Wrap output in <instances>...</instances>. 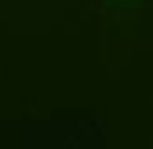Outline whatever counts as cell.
<instances>
[{
    "mask_svg": "<svg viewBox=\"0 0 153 149\" xmlns=\"http://www.w3.org/2000/svg\"><path fill=\"white\" fill-rule=\"evenodd\" d=\"M118 2H136V0H118Z\"/></svg>",
    "mask_w": 153,
    "mask_h": 149,
    "instance_id": "1",
    "label": "cell"
}]
</instances>
